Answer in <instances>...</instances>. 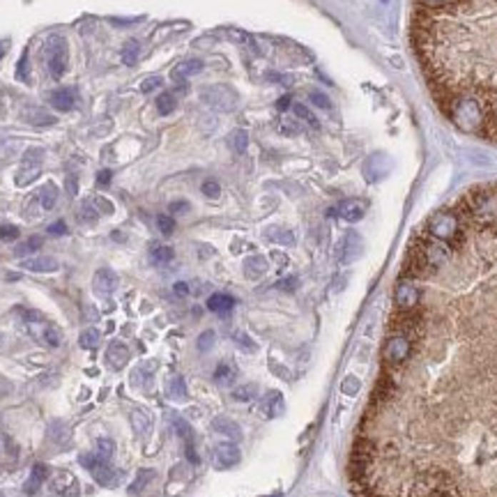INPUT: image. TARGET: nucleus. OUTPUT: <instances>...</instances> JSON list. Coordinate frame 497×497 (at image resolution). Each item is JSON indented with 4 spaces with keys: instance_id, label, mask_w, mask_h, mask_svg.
Instances as JSON below:
<instances>
[{
    "instance_id": "nucleus-1",
    "label": "nucleus",
    "mask_w": 497,
    "mask_h": 497,
    "mask_svg": "<svg viewBox=\"0 0 497 497\" xmlns=\"http://www.w3.org/2000/svg\"><path fill=\"white\" fill-rule=\"evenodd\" d=\"M453 210L461 214L463 224H472L479 228L497 226V186H481L470 191L465 199L453 205Z\"/></svg>"
},
{
    "instance_id": "nucleus-2",
    "label": "nucleus",
    "mask_w": 497,
    "mask_h": 497,
    "mask_svg": "<svg viewBox=\"0 0 497 497\" xmlns=\"http://www.w3.org/2000/svg\"><path fill=\"white\" fill-rule=\"evenodd\" d=\"M444 111H447L449 120L465 134H481L488 127V111L483 109V104L474 95H451L444 101Z\"/></svg>"
},
{
    "instance_id": "nucleus-3",
    "label": "nucleus",
    "mask_w": 497,
    "mask_h": 497,
    "mask_svg": "<svg viewBox=\"0 0 497 497\" xmlns=\"http://www.w3.org/2000/svg\"><path fill=\"white\" fill-rule=\"evenodd\" d=\"M426 235L433 237V240L447 242V244H456L465 235V224L461 219V214L449 207V210H440L428 216L426 221Z\"/></svg>"
},
{
    "instance_id": "nucleus-4",
    "label": "nucleus",
    "mask_w": 497,
    "mask_h": 497,
    "mask_svg": "<svg viewBox=\"0 0 497 497\" xmlns=\"http://www.w3.org/2000/svg\"><path fill=\"white\" fill-rule=\"evenodd\" d=\"M414 355V341L406 334H391L382 343V368H398L408 364L410 357Z\"/></svg>"
},
{
    "instance_id": "nucleus-5",
    "label": "nucleus",
    "mask_w": 497,
    "mask_h": 497,
    "mask_svg": "<svg viewBox=\"0 0 497 497\" xmlns=\"http://www.w3.org/2000/svg\"><path fill=\"white\" fill-rule=\"evenodd\" d=\"M423 290L419 281H414L410 276H401L396 286H393V306L396 311H412L421 304Z\"/></svg>"
},
{
    "instance_id": "nucleus-6",
    "label": "nucleus",
    "mask_w": 497,
    "mask_h": 497,
    "mask_svg": "<svg viewBox=\"0 0 497 497\" xmlns=\"http://www.w3.org/2000/svg\"><path fill=\"white\" fill-rule=\"evenodd\" d=\"M201 101L210 109L228 113L235 109L237 92L231 86H207L205 90H201Z\"/></svg>"
},
{
    "instance_id": "nucleus-7",
    "label": "nucleus",
    "mask_w": 497,
    "mask_h": 497,
    "mask_svg": "<svg viewBox=\"0 0 497 497\" xmlns=\"http://www.w3.org/2000/svg\"><path fill=\"white\" fill-rule=\"evenodd\" d=\"M361 253H364V240H361V235L355 231H348L343 237H341V242L336 246L338 261L341 263H355L361 258Z\"/></svg>"
},
{
    "instance_id": "nucleus-8",
    "label": "nucleus",
    "mask_w": 497,
    "mask_h": 497,
    "mask_svg": "<svg viewBox=\"0 0 497 497\" xmlns=\"http://www.w3.org/2000/svg\"><path fill=\"white\" fill-rule=\"evenodd\" d=\"M240 458H242V453L235 442H219L212 451V461L219 470L235 468V465L240 463Z\"/></svg>"
},
{
    "instance_id": "nucleus-9",
    "label": "nucleus",
    "mask_w": 497,
    "mask_h": 497,
    "mask_svg": "<svg viewBox=\"0 0 497 497\" xmlns=\"http://www.w3.org/2000/svg\"><path fill=\"white\" fill-rule=\"evenodd\" d=\"M366 210H368V203L361 201V199H348L343 201L331 214H338L341 219H346L350 224H357L366 216Z\"/></svg>"
},
{
    "instance_id": "nucleus-10",
    "label": "nucleus",
    "mask_w": 497,
    "mask_h": 497,
    "mask_svg": "<svg viewBox=\"0 0 497 497\" xmlns=\"http://www.w3.org/2000/svg\"><path fill=\"white\" fill-rule=\"evenodd\" d=\"M387 175H389V159H387V154L376 152L373 157L366 159V164H364V178L368 182H380V180H385Z\"/></svg>"
},
{
    "instance_id": "nucleus-11",
    "label": "nucleus",
    "mask_w": 497,
    "mask_h": 497,
    "mask_svg": "<svg viewBox=\"0 0 497 497\" xmlns=\"http://www.w3.org/2000/svg\"><path fill=\"white\" fill-rule=\"evenodd\" d=\"M263 412V417L267 419H276L278 414H283V396L281 391H267L265 396L261 398V408H258Z\"/></svg>"
},
{
    "instance_id": "nucleus-12",
    "label": "nucleus",
    "mask_w": 497,
    "mask_h": 497,
    "mask_svg": "<svg viewBox=\"0 0 497 497\" xmlns=\"http://www.w3.org/2000/svg\"><path fill=\"white\" fill-rule=\"evenodd\" d=\"M49 69H51V76H54V79H62V74H65V69H67V54H65V44H62V41H58L56 49H51V54H49Z\"/></svg>"
},
{
    "instance_id": "nucleus-13",
    "label": "nucleus",
    "mask_w": 497,
    "mask_h": 497,
    "mask_svg": "<svg viewBox=\"0 0 497 497\" xmlns=\"http://www.w3.org/2000/svg\"><path fill=\"white\" fill-rule=\"evenodd\" d=\"M106 361L113 368H124V364L129 361V350L122 341H113V343L106 348Z\"/></svg>"
},
{
    "instance_id": "nucleus-14",
    "label": "nucleus",
    "mask_w": 497,
    "mask_h": 497,
    "mask_svg": "<svg viewBox=\"0 0 497 497\" xmlns=\"http://www.w3.org/2000/svg\"><path fill=\"white\" fill-rule=\"evenodd\" d=\"M21 267L28 269V272L44 274V272H56L58 261H54V258H49V256H37V258H28V261H24V263H21Z\"/></svg>"
},
{
    "instance_id": "nucleus-15",
    "label": "nucleus",
    "mask_w": 497,
    "mask_h": 497,
    "mask_svg": "<svg viewBox=\"0 0 497 497\" xmlns=\"http://www.w3.org/2000/svg\"><path fill=\"white\" fill-rule=\"evenodd\" d=\"M207 308H210L212 313L226 316L235 308V299L226 293H214V295H210V299H207Z\"/></svg>"
},
{
    "instance_id": "nucleus-16",
    "label": "nucleus",
    "mask_w": 497,
    "mask_h": 497,
    "mask_svg": "<svg viewBox=\"0 0 497 497\" xmlns=\"http://www.w3.org/2000/svg\"><path fill=\"white\" fill-rule=\"evenodd\" d=\"M212 428L231 440H242V428L237 426V421H233L231 417H214Z\"/></svg>"
},
{
    "instance_id": "nucleus-17",
    "label": "nucleus",
    "mask_w": 497,
    "mask_h": 497,
    "mask_svg": "<svg viewBox=\"0 0 497 497\" xmlns=\"http://www.w3.org/2000/svg\"><path fill=\"white\" fill-rule=\"evenodd\" d=\"M92 286H95V290L99 295H109L116 290L118 286V276L111 272V269H99V272L95 274V281H92Z\"/></svg>"
},
{
    "instance_id": "nucleus-18",
    "label": "nucleus",
    "mask_w": 497,
    "mask_h": 497,
    "mask_svg": "<svg viewBox=\"0 0 497 497\" xmlns=\"http://www.w3.org/2000/svg\"><path fill=\"white\" fill-rule=\"evenodd\" d=\"M203 67H205V62H203L201 58H186V60H182V62H180L178 67H175L173 79H175V81H180V79L196 76Z\"/></svg>"
},
{
    "instance_id": "nucleus-19",
    "label": "nucleus",
    "mask_w": 497,
    "mask_h": 497,
    "mask_svg": "<svg viewBox=\"0 0 497 497\" xmlns=\"http://www.w3.org/2000/svg\"><path fill=\"white\" fill-rule=\"evenodd\" d=\"M235 380H237V366L231 364V361H221L214 371V382L221 387H231L235 385Z\"/></svg>"
},
{
    "instance_id": "nucleus-20",
    "label": "nucleus",
    "mask_w": 497,
    "mask_h": 497,
    "mask_svg": "<svg viewBox=\"0 0 497 497\" xmlns=\"http://www.w3.org/2000/svg\"><path fill=\"white\" fill-rule=\"evenodd\" d=\"M74 92H71L69 88H58L49 95V101L51 106H56L58 111H69L71 106H74Z\"/></svg>"
},
{
    "instance_id": "nucleus-21",
    "label": "nucleus",
    "mask_w": 497,
    "mask_h": 497,
    "mask_svg": "<svg viewBox=\"0 0 497 497\" xmlns=\"http://www.w3.org/2000/svg\"><path fill=\"white\" fill-rule=\"evenodd\" d=\"M267 267L269 265H267V261L263 256H248L244 261V274L248 278H261V276H265Z\"/></svg>"
},
{
    "instance_id": "nucleus-22",
    "label": "nucleus",
    "mask_w": 497,
    "mask_h": 497,
    "mask_svg": "<svg viewBox=\"0 0 497 497\" xmlns=\"http://www.w3.org/2000/svg\"><path fill=\"white\" fill-rule=\"evenodd\" d=\"M131 426H134V431H136L139 435H145L150 431V426H152V419H150V414L148 412H143V410H131Z\"/></svg>"
},
{
    "instance_id": "nucleus-23",
    "label": "nucleus",
    "mask_w": 497,
    "mask_h": 497,
    "mask_svg": "<svg viewBox=\"0 0 497 497\" xmlns=\"http://www.w3.org/2000/svg\"><path fill=\"white\" fill-rule=\"evenodd\" d=\"M46 474H49V470L44 468V465H35V470H33V474H30V479L26 483V493H35L41 486V481L46 479Z\"/></svg>"
},
{
    "instance_id": "nucleus-24",
    "label": "nucleus",
    "mask_w": 497,
    "mask_h": 497,
    "mask_svg": "<svg viewBox=\"0 0 497 497\" xmlns=\"http://www.w3.org/2000/svg\"><path fill=\"white\" fill-rule=\"evenodd\" d=\"M258 396V387L256 385H242V387H235L233 389V398L235 401H240V403H248V401H253Z\"/></svg>"
},
{
    "instance_id": "nucleus-25",
    "label": "nucleus",
    "mask_w": 497,
    "mask_h": 497,
    "mask_svg": "<svg viewBox=\"0 0 497 497\" xmlns=\"http://www.w3.org/2000/svg\"><path fill=\"white\" fill-rule=\"evenodd\" d=\"M175 106H178V101H175V95H171V92H161V95L157 97V111L161 113V116L173 113Z\"/></svg>"
},
{
    "instance_id": "nucleus-26",
    "label": "nucleus",
    "mask_w": 497,
    "mask_h": 497,
    "mask_svg": "<svg viewBox=\"0 0 497 497\" xmlns=\"http://www.w3.org/2000/svg\"><path fill=\"white\" fill-rule=\"evenodd\" d=\"M56 203H58V186L46 184L44 189H41V207L51 210V207H56Z\"/></svg>"
},
{
    "instance_id": "nucleus-27",
    "label": "nucleus",
    "mask_w": 497,
    "mask_h": 497,
    "mask_svg": "<svg viewBox=\"0 0 497 497\" xmlns=\"http://www.w3.org/2000/svg\"><path fill=\"white\" fill-rule=\"evenodd\" d=\"M99 331L97 329H86V331H83V334H81V338H79V343H81V348H86V350H95L97 346H99Z\"/></svg>"
},
{
    "instance_id": "nucleus-28",
    "label": "nucleus",
    "mask_w": 497,
    "mask_h": 497,
    "mask_svg": "<svg viewBox=\"0 0 497 497\" xmlns=\"http://www.w3.org/2000/svg\"><path fill=\"white\" fill-rule=\"evenodd\" d=\"M173 258H175V253H173L171 246H154L152 248V263L166 265V263H171Z\"/></svg>"
},
{
    "instance_id": "nucleus-29",
    "label": "nucleus",
    "mask_w": 497,
    "mask_h": 497,
    "mask_svg": "<svg viewBox=\"0 0 497 497\" xmlns=\"http://www.w3.org/2000/svg\"><path fill=\"white\" fill-rule=\"evenodd\" d=\"M233 341L237 343V348H242V352H256V350H258L256 341H253L251 336H248V334H244V331H235Z\"/></svg>"
},
{
    "instance_id": "nucleus-30",
    "label": "nucleus",
    "mask_w": 497,
    "mask_h": 497,
    "mask_svg": "<svg viewBox=\"0 0 497 497\" xmlns=\"http://www.w3.org/2000/svg\"><path fill=\"white\" fill-rule=\"evenodd\" d=\"M26 120H30L33 124H39V127H49V124H56V118L49 116L44 111H33V113H26L24 116Z\"/></svg>"
},
{
    "instance_id": "nucleus-31",
    "label": "nucleus",
    "mask_w": 497,
    "mask_h": 497,
    "mask_svg": "<svg viewBox=\"0 0 497 497\" xmlns=\"http://www.w3.org/2000/svg\"><path fill=\"white\" fill-rule=\"evenodd\" d=\"M228 141H231V148L235 152H244L246 145H248V134L244 129H237V131L231 134V139H228Z\"/></svg>"
},
{
    "instance_id": "nucleus-32",
    "label": "nucleus",
    "mask_w": 497,
    "mask_h": 497,
    "mask_svg": "<svg viewBox=\"0 0 497 497\" xmlns=\"http://www.w3.org/2000/svg\"><path fill=\"white\" fill-rule=\"evenodd\" d=\"M122 60H124V65H136V60H139V41H127L122 49Z\"/></svg>"
},
{
    "instance_id": "nucleus-33",
    "label": "nucleus",
    "mask_w": 497,
    "mask_h": 497,
    "mask_svg": "<svg viewBox=\"0 0 497 497\" xmlns=\"http://www.w3.org/2000/svg\"><path fill=\"white\" fill-rule=\"evenodd\" d=\"M361 389V380L357 376H346V380L341 382V391L346 393V396H357Z\"/></svg>"
},
{
    "instance_id": "nucleus-34",
    "label": "nucleus",
    "mask_w": 497,
    "mask_h": 497,
    "mask_svg": "<svg viewBox=\"0 0 497 497\" xmlns=\"http://www.w3.org/2000/svg\"><path fill=\"white\" fill-rule=\"evenodd\" d=\"M169 396L175 401H184L186 398V387H184V380L180 376H175L171 382V389H169Z\"/></svg>"
},
{
    "instance_id": "nucleus-35",
    "label": "nucleus",
    "mask_w": 497,
    "mask_h": 497,
    "mask_svg": "<svg viewBox=\"0 0 497 497\" xmlns=\"http://www.w3.org/2000/svg\"><path fill=\"white\" fill-rule=\"evenodd\" d=\"M293 111H295V116L299 118V120H306L311 127H318V120H316V116L313 113H311V109L308 106H304V104H293Z\"/></svg>"
},
{
    "instance_id": "nucleus-36",
    "label": "nucleus",
    "mask_w": 497,
    "mask_h": 497,
    "mask_svg": "<svg viewBox=\"0 0 497 497\" xmlns=\"http://www.w3.org/2000/svg\"><path fill=\"white\" fill-rule=\"evenodd\" d=\"M201 191H203V196H205V199H219V196H221V186H219V182H216V180H205L203 182V186H201Z\"/></svg>"
},
{
    "instance_id": "nucleus-37",
    "label": "nucleus",
    "mask_w": 497,
    "mask_h": 497,
    "mask_svg": "<svg viewBox=\"0 0 497 497\" xmlns=\"http://www.w3.org/2000/svg\"><path fill=\"white\" fill-rule=\"evenodd\" d=\"M111 456H113V442L101 438V440L97 442V458H99L101 463H106V461H111Z\"/></svg>"
},
{
    "instance_id": "nucleus-38",
    "label": "nucleus",
    "mask_w": 497,
    "mask_h": 497,
    "mask_svg": "<svg viewBox=\"0 0 497 497\" xmlns=\"http://www.w3.org/2000/svg\"><path fill=\"white\" fill-rule=\"evenodd\" d=\"M308 99H311V104H313V106H318V109H331V99L325 95V92H311V95H308Z\"/></svg>"
},
{
    "instance_id": "nucleus-39",
    "label": "nucleus",
    "mask_w": 497,
    "mask_h": 497,
    "mask_svg": "<svg viewBox=\"0 0 497 497\" xmlns=\"http://www.w3.org/2000/svg\"><path fill=\"white\" fill-rule=\"evenodd\" d=\"M37 248H41V237H30V240H28L26 244L16 246V253H19V256H26V253L37 251Z\"/></svg>"
},
{
    "instance_id": "nucleus-40",
    "label": "nucleus",
    "mask_w": 497,
    "mask_h": 497,
    "mask_svg": "<svg viewBox=\"0 0 497 497\" xmlns=\"http://www.w3.org/2000/svg\"><path fill=\"white\" fill-rule=\"evenodd\" d=\"M421 9H426V12H433V9H444L451 5V0H417Z\"/></svg>"
},
{
    "instance_id": "nucleus-41",
    "label": "nucleus",
    "mask_w": 497,
    "mask_h": 497,
    "mask_svg": "<svg viewBox=\"0 0 497 497\" xmlns=\"http://www.w3.org/2000/svg\"><path fill=\"white\" fill-rule=\"evenodd\" d=\"M267 235L272 237L274 242H278V244H295V237H293V233H290V231H269Z\"/></svg>"
},
{
    "instance_id": "nucleus-42",
    "label": "nucleus",
    "mask_w": 497,
    "mask_h": 497,
    "mask_svg": "<svg viewBox=\"0 0 497 497\" xmlns=\"http://www.w3.org/2000/svg\"><path fill=\"white\" fill-rule=\"evenodd\" d=\"M164 86V79L161 76H148V79H143L141 81V92H152V90H157Z\"/></svg>"
},
{
    "instance_id": "nucleus-43",
    "label": "nucleus",
    "mask_w": 497,
    "mask_h": 497,
    "mask_svg": "<svg viewBox=\"0 0 497 497\" xmlns=\"http://www.w3.org/2000/svg\"><path fill=\"white\" fill-rule=\"evenodd\" d=\"M157 226H159V231L164 235H171L175 231V219H173V216H169V214H161L159 219H157Z\"/></svg>"
},
{
    "instance_id": "nucleus-44",
    "label": "nucleus",
    "mask_w": 497,
    "mask_h": 497,
    "mask_svg": "<svg viewBox=\"0 0 497 497\" xmlns=\"http://www.w3.org/2000/svg\"><path fill=\"white\" fill-rule=\"evenodd\" d=\"M214 346V331H203L199 336V350L201 352H210Z\"/></svg>"
},
{
    "instance_id": "nucleus-45",
    "label": "nucleus",
    "mask_w": 497,
    "mask_h": 497,
    "mask_svg": "<svg viewBox=\"0 0 497 497\" xmlns=\"http://www.w3.org/2000/svg\"><path fill=\"white\" fill-rule=\"evenodd\" d=\"M16 237H19L16 226H0V240L3 242H14Z\"/></svg>"
},
{
    "instance_id": "nucleus-46",
    "label": "nucleus",
    "mask_w": 497,
    "mask_h": 497,
    "mask_svg": "<svg viewBox=\"0 0 497 497\" xmlns=\"http://www.w3.org/2000/svg\"><path fill=\"white\" fill-rule=\"evenodd\" d=\"M44 341L51 346V348H56L60 343V336H58V329L56 327H46L44 331Z\"/></svg>"
},
{
    "instance_id": "nucleus-47",
    "label": "nucleus",
    "mask_w": 497,
    "mask_h": 497,
    "mask_svg": "<svg viewBox=\"0 0 497 497\" xmlns=\"http://www.w3.org/2000/svg\"><path fill=\"white\" fill-rule=\"evenodd\" d=\"M81 219H83V221H90V224L97 221V212L92 210V205H83V207H81Z\"/></svg>"
},
{
    "instance_id": "nucleus-48",
    "label": "nucleus",
    "mask_w": 497,
    "mask_h": 497,
    "mask_svg": "<svg viewBox=\"0 0 497 497\" xmlns=\"http://www.w3.org/2000/svg\"><path fill=\"white\" fill-rule=\"evenodd\" d=\"M175 428H178V433L182 435V438H184L186 442H191V428H189V423L182 421V419H178V421H175Z\"/></svg>"
},
{
    "instance_id": "nucleus-49",
    "label": "nucleus",
    "mask_w": 497,
    "mask_h": 497,
    "mask_svg": "<svg viewBox=\"0 0 497 497\" xmlns=\"http://www.w3.org/2000/svg\"><path fill=\"white\" fill-rule=\"evenodd\" d=\"M65 233H67L65 221H56V224L49 226V235H65Z\"/></svg>"
},
{
    "instance_id": "nucleus-50",
    "label": "nucleus",
    "mask_w": 497,
    "mask_h": 497,
    "mask_svg": "<svg viewBox=\"0 0 497 497\" xmlns=\"http://www.w3.org/2000/svg\"><path fill=\"white\" fill-rule=\"evenodd\" d=\"M171 212H173V214L189 212V203H186V201H175V203H171Z\"/></svg>"
},
{
    "instance_id": "nucleus-51",
    "label": "nucleus",
    "mask_w": 497,
    "mask_h": 497,
    "mask_svg": "<svg viewBox=\"0 0 497 497\" xmlns=\"http://www.w3.org/2000/svg\"><path fill=\"white\" fill-rule=\"evenodd\" d=\"M276 288H283V290H295L297 288V278L295 276H288L286 281H278Z\"/></svg>"
},
{
    "instance_id": "nucleus-52",
    "label": "nucleus",
    "mask_w": 497,
    "mask_h": 497,
    "mask_svg": "<svg viewBox=\"0 0 497 497\" xmlns=\"http://www.w3.org/2000/svg\"><path fill=\"white\" fill-rule=\"evenodd\" d=\"M111 178H113V173H111V171H101V173L97 175V184H99V186L109 184V182H111Z\"/></svg>"
},
{
    "instance_id": "nucleus-53",
    "label": "nucleus",
    "mask_w": 497,
    "mask_h": 497,
    "mask_svg": "<svg viewBox=\"0 0 497 497\" xmlns=\"http://www.w3.org/2000/svg\"><path fill=\"white\" fill-rule=\"evenodd\" d=\"M173 290H175V295H180V297H186V295H189V286H186V283H175V286H173Z\"/></svg>"
},
{
    "instance_id": "nucleus-54",
    "label": "nucleus",
    "mask_w": 497,
    "mask_h": 497,
    "mask_svg": "<svg viewBox=\"0 0 497 497\" xmlns=\"http://www.w3.org/2000/svg\"><path fill=\"white\" fill-rule=\"evenodd\" d=\"M97 205H99V210H101V212H106V214H111V212H113V205H111L106 199H97Z\"/></svg>"
},
{
    "instance_id": "nucleus-55",
    "label": "nucleus",
    "mask_w": 497,
    "mask_h": 497,
    "mask_svg": "<svg viewBox=\"0 0 497 497\" xmlns=\"http://www.w3.org/2000/svg\"><path fill=\"white\" fill-rule=\"evenodd\" d=\"M290 104H293V99H290V95H286V97H281V99L276 101V109H278V111H286V109L290 106Z\"/></svg>"
},
{
    "instance_id": "nucleus-56",
    "label": "nucleus",
    "mask_w": 497,
    "mask_h": 497,
    "mask_svg": "<svg viewBox=\"0 0 497 497\" xmlns=\"http://www.w3.org/2000/svg\"><path fill=\"white\" fill-rule=\"evenodd\" d=\"M67 191H69L71 196H76V180H74V178L67 180Z\"/></svg>"
},
{
    "instance_id": "nucleus-57",
    "label": "nucleus",
    "mask_w": 497,
    "mask_h": 497,
    "mask_svg": "<svg viewBox=\"0 0 497 497\" xmlns=\"http://www.w3.org/2000/svg\"><path fill=\"white\" fill-rule=\"evenodd\" d=\"M3 49H5V44H0V56H3Z\"/></svg>"
}]
</instances>
